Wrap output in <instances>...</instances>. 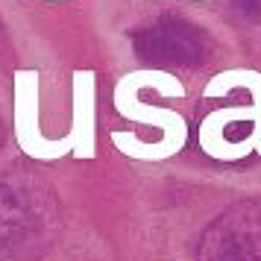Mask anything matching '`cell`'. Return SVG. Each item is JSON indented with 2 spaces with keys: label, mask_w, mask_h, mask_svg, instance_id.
Masks as SVG:
<instances>
[{
  "label": "cell",
  "mask_w": 261,
  "mask_h": 261,
  "mask_svg": "<svg viewBox=\"0 0 261 261\" xmlns=\"http://www.w3.org/2000/svg\"><path fill=\"white\" fill-rule=\"evenodd\" d=\"M141 88H153L162 97H173V100L185 97V85L167 71H129V73H123L118 83H115V91H112L115 109L126 120H135V123H144V126H155L162 135L155 141H141L132 132H112V144L118 147L120 153L132 155V159L162 162V159L176 155L185 147V141H188V120L182 118L179 112H173V109L141 103L138 100V91Z\"/></svg>",
  "instance_id": "1"
},
{
  "label": "cell",
  "mask_w": 261,
  "mask_h": 261,
  "mask_svg": "<svg viewBox=\"0 0 261 261\" xmlns=\"http://www.w3.org/2000/svg\"><path fill=\"white\" fill-rule=\"evenodd\" d=\"M15 138L21 150L33 159H62L71 153V138L50 141L38 126V71H15Z\"/></svg>",
  "instance_id": "2"
},
{
  "label": "cell",
  "mask_w": 261,
  "mask_h": 261,
  "mask_svg": "<svg viewBox=\"0 0 261 261\" xmlns=\"http://www.w3.org/2000/svg\"><path fill=\"white\" fill-rule=\"evenodd\" d=\"M73 123H71V153L76 159H94L97 153V73L80 68L71 76Z\"/></svg>",
  "instance_id": "3"
},
{
  "label": "cell",
  "mask_w": 261,
  "mask_h": 261,
  "mask_svg": "<svg viewBox=\"0 0 261 261\" xmlns=\"http://www.w3.org/2000/svg\"><path fill=\"white\" fill-rule=\"evenodd\" d=\"M255 118H258L255 106H226V109L212 112L200 123V144H202V150H205V155L220 159V162H238V159L249 155L252 153L249 138H244V141H229L223 132L229 123H244V120L255 123Z\"/></svg>",
  "instance_id": "4"
},
{
  "label": "cell",
  "mask_w": 261,
  "mask_h": 261,
  "mask_svg": "<svg viewBox=\"0 0 261 261\" xmlns=\"http://www.w3.org/2000/svg\"><path fill=\"white\" fill-rule=\"evenodd\" d=\"M232 88H247L252 94V106L258 112V118L252 123V132L247 138L252 144V150L261 155V71H252V68H232V71L214 73V80H208V85L202 88V97H223L229 94Z\"/></svg>",
  "instance_id": "5"
},
{
  "label": "cell",
  "mask_w": 261,
  "mask_h": 261,
  "mask_svg": "<svg viewBox=\"0 0 261 261\" xmlns=\"http://www.w3.org/2000/svg\"><path fill=\"white\" fill-rule=\"evenodd\" d=\"M41 3H65V0H41Z\"/></svg>",
  "instance_id": "6"
},
{
  "label": "cell",
  "mask_w": 261,
  "mask_h": 261,
  "mask_svg": "<svg viewBox=\"0 0 261 261\" xmlns=\"http://www.w3.org/2000/svg\"><path fill=\"white\" fill-rule=\"evenodd\" d=\"M191 3H205V0H191Z\"/></svg>",
  "instance_id": "7"
}]
</instances>
